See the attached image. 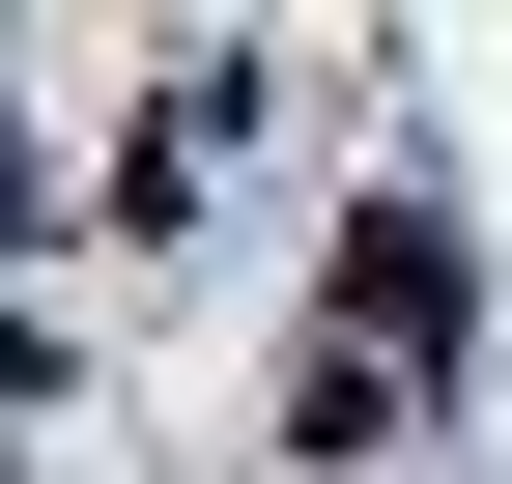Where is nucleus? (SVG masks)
Returning <instances> with one entry per match:
<instances>
[{"label": "nucleus", "mask_w": 512, "mask_h": 484, "mask_svg": "<svg viewBox=\"0 0 512 484\" xmlns=\"http://www.w3.org/2000/svg\"><path fill=\"white\" fill-rule=\"evenodd\" d=\"M456 342H484V285H456V228H399V200H370V228H342V371H399V399H427Z\"/></svg>", "instance_id": "1"}]
</instances>
